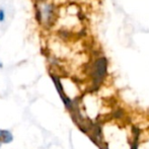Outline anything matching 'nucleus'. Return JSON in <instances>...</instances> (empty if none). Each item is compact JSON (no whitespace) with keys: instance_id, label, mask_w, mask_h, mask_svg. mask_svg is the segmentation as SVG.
Here are the masks:
<instances>
[{"instance_id":"7ed1b4c3","label":"nucleus","mask_w":149,"mask_h":149,"mask_svg":"<svg viewBox=\"0 0 149 149\" xmlns=\"http://www.w3.org/2000/svg\"><path fill=\"white\" fill-rule=\"evenodd\" d=\"M107 73V61L104 58H100L93 65V78L95 81H100Z\"/></svg>"},{"instance_id":"20e7f679","label":"nucleus","mask_w":149,"mask_h":149,"mask_svg":"<svg viewBox=\"0 0 149 149\" xmlns=\"http://www.w3.org/2000/svg\"><path fill=\"white\" fill-rule=\"evenodd\" d=\"M52 79H53L54 84H55V86H56V89H57V91L59 92V94H60L61 98H62L63 102H64L65 107H66L67 109H71L72 108V100L64 93V90H63V86H62V83H61L60 79L58 78L57 76H54V75H52Z\"/></svg>"},{"instance_id":"f03ea898","label":"nucleus","mask_w":149,"mask_h":149,"mask_svg":"<svg viewBox=\"0 0 149 149\" xmlns=\"http://www.w3.org/2000/svg\"><path fill=\"white\" fill-rule=\"evenodd\" d=\"M37 14L39 22L45 26H50L53 22L55 17V11H54L53 4L50 3H41L38 6Z\"/></svg>"},{"instance_id":"f257e3e1","label":"nucleus","mask_w":149,"mask_h":149,"mask_svg":"<svg viewBox=\"0 0 149 149\" xmlns=\"http://www.w3.org/2000/svg\"><path fill=\"white\" fill-rule=\"evenodd\" d=\"M13 16V6L11 0H0V29L6 30Z\"/></svg>"},{"instance_id":"423d86ee","label":"nucleus","mask_w":149,"mask_h":149,"mask_svg":"<svg viewBox=\"0 0 149 149\" xmlns=\"http://www.w3.org/2000/svg\"><path fill=\"white\" fill-rule=\"evenodd\" d=\"M1 67H2V63L0 62V68H1Z\"/></svg>"},{"instance_id":"39448f33","label":"nucleus","mask_w":149,"mask_h":149,"mask_svg":"<svg viewBox=\"0 0 149 149\" xmlns=\"http://www.w3.org/2000/svg\"><path fill=\"white\" fill-rule=\"evenodd\" d=\"M13 140V135L8 130L0 129V145L1 144H8L11 143Z\"/></svg>"}]
</instances>
